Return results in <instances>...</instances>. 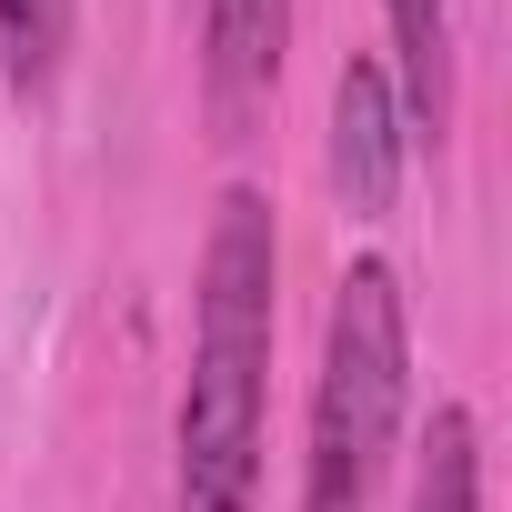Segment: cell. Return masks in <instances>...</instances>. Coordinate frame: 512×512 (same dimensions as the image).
<instances>
[{
	"label": "cell",
	"instance_id": "1",
	"mask_svg": "<svg viewBox=\"0 0 512 512\" xmlns=\"http://www.w3.org/2000/svg\"><path fill=\"white\" fill-rule=\"evenodd\" d=\"M272 322H282V231L262 191L231 181L201 241V292H191V372L171 412V512H262Z\"/></svg>",
	"mask_w": 512,
	"mask_h": 512
},
{
	"label": "cell",
	"instance_id": "2",
	"mask_svg": "<svg viewBox=\"0 0 512 512\" xmlns=\"http://www.w3.org/2000/svg\"><path fill=\"white\" fill-rule=\"evenodd\" d=\"M412 402V322H402V272L352 262L332 282L322 322V382H312V452H302V512H372L392 442Z\"/></svg>",
	"mask_w": 512,
	"mask_h": 512
},
{
	"label": "cell",
	"instance_id": "3",
	"mask_svg": "<svg viewBox=\"0 0 512 512\" xmlns=\"http://www.w3.org/2000/svg\"><path fill=\"white\" fill-rule=\"evenodd\" d=\"M402 151H412V131H402L392 71H382L372 51H352V61L332 71V191H342L352 221H382V211H392Z\"/></svg>",
	"mask_w": 512,
	"mask_h": 512
},
{
	"label": "cell",
	"instance_id": "4",
	"mask_svg": "<svg viewBox=\"0 0 512 512\" xmlns=\"http://www.w3.org/2000/svg\"><path fill=\"white\" fill-rule=\"evenodd\" d=\"M282 41H292V0H201V81L221 121H251L272 101Z\"/></svg>",
	"mask_w": 512,
	"mask_h": 512
},
{
	"label": "cell",
	"instance_id": "5",
	"mask_svg": "<svg viewBox=\"0 0 512 512\" xmlns=\"http://www.w3.org/2000/svg\"><path fill=\"white\" fill-rule=\"evenodd\" d=\"M392 21V101H402V131L442 141L452 131V0H382Z\"/></svg>",
	"mask_w": 512,
	"mask_h": 512
},
{
	"label": "cell",
	"instance_id": "6",
	"mask_svg": "<svg viewBox=\"0 0 512 512\" xmlns=\"http://www.w3.org/2000/svg\"><path fill=\"white\" fill-rule=\"evenodd\" d=\"M71 11H81V0H0V71H11L21 101H51V91H61Z\"/></svg>",
	"mask_w": 512,
	"mask_h": 512
},
{
	"label": "cell",
	"instance_id": "7",
	"mask_svg": "<svg viewBox=\"0 0 512 512\" xmlns=\"http://www.w3.org/2000/svg\"><path fill=\"white\" fill-rule=\"evenodd\" d=\"M412 512H482V432L462 402L432 412L422 432V472H412Z\"/></svg>",
	"mask_w": 512,
	"mask_h": 512
}]
</instances>
